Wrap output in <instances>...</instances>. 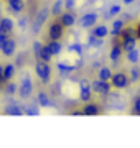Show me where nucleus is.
<instances>
[{"instance_id":"0eeeda50","label":"nucleus","mask_w":140,"mask_h":148,"mask_svg":"<svg viewBox=\"0 0 140 148\" xmlns=\"http://www.w3.org/2000/svg\"><path fill=\"white\" fill-rule=\"evenodd\" d=\"M65 35V27L61 21H54L49 25V30H48V36L49 40H61Z\"/></svg>"},{"instance_id":"6ab92c4d","label":"nucleus","mask_w":140,"mask_h":148,"mask_svg":"<svg viewBox=\"0 0 140 148\" xmlns=\"http://www.w3.org/2000/svg\"><path fill=\"white\" fill-rule=\"evenodd\" d=\"M15 76V64H7L3 66V82H8Z\"/></svg>"},{"instance_id":"f3484780","label":"nucleus","mask_w":140,"mask_h":148,"mask_svg":"<svg viewBox=\"0 0 140 148\" xmlns=\"http://www.w3.org/2000/svg\"><path fill=\"white\" fill-rule=\"evenodd\" d=\"M122 46L120 45H112V48H110V53H109V58H110V61L112 63H117L119 59H120V56H122Z\"/></svg>"},{"instance_id":"dca6fc26","label":"nucleus","mask_w":140,"mask_h":148,"mask_svg":"<svg viewBox=\"0 0 140 148\" xmlns=\"http://www.w3.org/2000/svg\"><path fill=\"white\" fill-rule=\"evenodd\" d=\"M36 102L40 107H51L53 106V102L49 99V95L46 92H38L36 94Z\"/></svg>"},{"instance_id":"39448f33","label":"nucleus","mask_w":140,"mask_h":148,"mask_svg":"<svg viewBox=\"0 0 140 148\" xmlns=\"http://www.w3.org/2000/svg\"><path fill=\"white\" fill-rule=\"evenodd\" d=\"M32 94H33V82H32V79H30V76L27 74L22 79L20 86H18V95H20L22 99H28Z\"/></svg>"},{"instance_id":"a878e982","label":"nucleus","mask_w":140,"mask_h":148,"mask_svg":"<svg viewBox=\"0 0 140 148\" xmlns=\"http://www.w3.org/2000/svg\"><path fill=\"white\" fill-rule=\"evenodd\" d=\"M56 68H58V71L61 74H69L73 73V71H76V66H73V64H66V63H58L56 64Z\"/></svg>"},{"instance_id":"412c9836","label":"nucleus","mask_w":140,"mask_h":148,"mask_svg":"<svg viewBox=\"0 0 140 148\" xmlns=\"http://www.w3.org/2000/svg\"><path fill=\"white\" fill-rule=\"evenodd\" d=\"M25 114L27 115H40V106L38 102H30L28 106H25Z\"/></svg>"},{"instance_id":"7ed1b4c3","label":"nucleus","mask_w":140,"mask_h":148,"mask_svg":"<svg viewBox=\"0 0 140 148\" xmlns=\"http://www.w3.org/2000/svg\"><path fill=\"white\" fill-rule=\"evenodd\" d=\"M129 77H127V74L122 73V71H119V73H112V77H110V84H112V87H115V89L122 90L125 89L127 86H129Z\"/></svg>"},{"instance_id":"4c0bfd02","label":"nucleus","mask_w":140,"mask_h":148,"mask_svg":"<svg viewBox=\"0 0 140 148\" xmlns=\"http://www.w3.org/2000/svg\"><path fill=\"white\" fill-rule=\"evenodd\" d=\"M122 2H124L125 5H130V3H134L135 0H122Z\"/></svg>"},{"instance_id":"c756f323","label":"nucleus","mask_w":140,"mask_h":148,"mask_svg":"<svg viewBox=\"0 0 140 148\" xmlns=\"http://www.w3.org/2000/svg\"><path fill=\"white\" fill-rule=\"evenodd\" d=\"M82 48H84V46H82L81 43H71L69 51H71V53H76L78 56H81V54H82Z\"/></svg>"},{"instance_id":"423d86ee","label":"nucleus","mask_w":140,"mask_h":148,"mask_svg":"<svg viewBox=\"0 0 140 148\" xmlns=\"http://www.w3.org/2000/svg\"><path fill=\"white\" fill-rule=\"evenodd\" d=\"M79 99L81 102H89L91 101V92H92V87H91V82L87 79H81L79 81Z\"/></svg>"},{"instance_id":"f704fd0d","label":"nucleus","mask_w":140,"mask_h":148,"mask_svg":"<svg viewBox=\"0 0 140 148\" xmlns=\"http://www.w3.org/2000/svg\"><path fill=\"white\" fill-rule=\"evenodd\" d=\"M134 112L140 115V94L134 99Z\"/></svg>"},{"instance_id":"c85d7f7f","label":"nucleus","mask_w":140,"mask_h":148,"mask_svg":"<svg viewBox=\"0 0 140 148\" xmlns=\"http://www.w3.org/2000/svg\"><path fill=\"white\" fill-rule=\"evenodd\" d=\"M130 76H129V81L130 82H137V81H140V69L137 68V66H134V68L130 69Z\"/></svg>"},{"instance_id":"7c9ffc66","label":"nucleus","mask_w":140,"mask_h":148,"mask_svg":"<svg viewBox=\"0 0 140 148\" xmlns=\"http://www.w3.org/2000/svg\"><path fill=\"white\" fill-rule=\"evenodd\" d=\"M5 92H7L8 95L16 94V92H18V86H16L15 82H8V84L5 86Z\"/></svg>"},{"instance_id":"9b49d317","label":"nucleus","mask_w":140,"mask_h":148,"mask_svg":"<svg viewBox=\"0 0 140 148\" xmlns=\"http://www.w3.org/2000/svg\"><path fill=\"white\" fill-rule=\"evenodd\" d=\"M59 21L63 23V27L65 28L73 27V25L76 23V15L71 10H66V12H63V13L59 15Z\"/></svg>"},{"instance_id":"9d476101","label":"nucleus","mask_w":140,"mask_h":148,"mask_svg":"<svg viewBox=\"0 0 140 148\" xmlns=\"http://www.w3.org/2000/svg\"><path fill=\"white\" fill-rule=\"evenodd\" d=\"M13 27H15V21L12 20L10 16L2 18V20H0V35H10Z\"/></svg>"},{"instance_id":"1a4fd4ad","label":"nucleus","mask_w":140,"mask_h":148,"mask_svg":"<svg viewBox=\"0 0 140 148\" xmlns=\"http://www.w3.org/2000/svg\"><path fill=\"white\" fill-rule=\"evenodd\" d=\"M2 54L3 56H7V58H10V56H13L16 51V41L13 40V38H7V41L3 43V46H2Z\"/></svg>"},{"instance_id":"a211bd4d","label":"nucleus","mask_w":140,"mask_h":148,"mask_svg":"<svg viewBox=\"0 0 140 148\" xmlns=\"http://www.w3.org/2000/svg\"><path fill=\"white\" fill-rule=\"evenodd\" d=\"M63 8H65V2H63V0H56L53 3V7L49 8V12H51L53 16H59L63 13Z\"/></svg>"},{"instance_id":"cd10ccee","label":"nucleus","mask_w":140,"mask_h":148,"mask_svg":"<svg viewBox=\"0 0 140 148\" xmlns=\"http://www.w3.org/2000/svg\"><path fill=\"white\" fill-rule=\"evenodd\" d=\"M51 58H53V54L49 53L48 46H46V45H43V48H41V53H40L38 59H41V61H45V63H49V61H51Z\"/></svg>"},{"instance_id":"2f4dec72","label":"nucleus","mask_w":140,"mask_h":148,"mask_svg":"<svg viewBox=\"0 0 140 148\" xmlns=\"http://www.w3.org/2000/svg\"><path fill=\"white\" fill-rule=\"evenodd\" d=\"M16 27L20 28V30H25L28 27V16L27 15H22L18 20H16Z\"/></svg>"},{"instance_id":"6e6552de","label":"nucleus","mask_w":140,"mask_h":148,"mask_svg":"<svg viewBox=\"0 0 140 148\" xmlns=\"http://www.w3.org/2000/svg\"><path fill=\"white\" fill-rule=\"evenodd\" d=\"M99 20V15H97L96 12H89V13H86V15L81 16V20H79V25H81L82 28H91L96 25V21Z\"/></svg>"},{"instance_id":"ddd939ff","label":"nucleus","mask_w":140,"mask_h":148,"mask_svg":"<svg viewBox=\"0 0 140 148\" xmlns=\"http://www.w3.org/2000/svg\"><path fill=\"white\" fill-rule=\"evenodd\" d=\"M8 7H10L12 13L20 15V13L25 10V2H23V0H8Z\"/></svg>"},{"instance_id":"c9c22d12","label":"nucleus","mask_w":140,"mask_h":148,"mask_svg":"<svg viewBox=\"0 0 140 148\" xmlns=\"http://www.w3.org/2000/svg\"><path fill=\"white\" fill-rule=\"evenodd\" d=\"M74 5H76V0H65V8H66V10H71V12H73Z\"/></svg>"},{"instance_id":"f03ea898","label":"nucleus","mask_w":140,"mask_h":148,"mask_svg":"<svg viewBox=\"0 0 140 148\" xmlns=\"http://www.w3.org/2000/svg\"><path fill=\"white\" fill-rule=\"evenodd\" d=\"M51 15V12H49V8L48 7H43L41 10L38 12L36 15H35V20H33V32L35 33H38L41 28H43V25L48 21V16Z\"/></svg>"},{"instance_id":"f8f14e48","label":"nucleus","mask_w":140,"mask_h":148,"mask_svg":"<svg viewBox=\"0 0 140 148\" xmlns=\"http://www.w3.org/2000/svg\"><path fill=\"white\" fill-rule=\"evenodd\" d=\"M5 114H8V115H23L25 114V106H20L15 101H12L10 106L5 107Z\"/></svg>"},{"instance_id":"aec40b11","label":"nucleus","mask_w":140,"mask_h":148,"mask_svg":"<svg viewBox=\"0 0 140 148\" xmlns=\"http://www.w3.org/2000/svg\"><path fill=\"white\" fill-rule=\"evenodd\" d=\"M140 59V49L139 48H134V49H130V51H127V61L132 64H137Z\"/></svg>"},{"instance_id":"bb28decb","label":"nucleus","mask_w":140,"mask_h":148,"mask_svg":"<svg viewBox=\"0 0 140 148\" xmlns=\"http://www.w3.org/2000/svg\"><path fill=\"white\" fill-rule=\"evenodd\" d=\"M92 35H96V36H99V38H106L109 35V28L106 27V25H99V27H96L92 30Z\"/></svg>"},{"instance_id":"58836bf2","label":"nucleus","mask_w":140,"mask_h":148,"mask_svg":"<svg viewBox=\"0 0 140 148\" xmlns=\"http://www.w3.org/2000/svg\"><path fill=\"white\" fill-rule=\"evenodd\" d=\"M137 38L140 40V23H139V27H137Z\"/></svg>"},{"instance_id":"4be33fe9","label":"nucleus","mask_w":140,"mask_h":148,"mask_svg":"<svg viewBox=\"0 0 140 148\" xmlns=\"http://www.w3.org/2000/svg\"><path fill=\"white\" fill-rule=\"evenodd\" d=\"M97 74H99V79H102V81H110V77H112V71L107 66H101Z\"/></svg>"},{"instance_id":"473e14b6","label":"nucleus","mask_w":140,"mask_h":148,"mask_svg":"<svg viewBox=\"0 0 140 148\" xmlns=\"http://www.w3.org/2000/svg\"><path fill=\"white\" fill-rule=\"evenodd\" d=\"M41 48H43V45L40 41H33L32 45V49H33V54H35V58L38 59V56H40V53H41Z\"/></svg>"},{"instance_id":"2eb2a0df","label":"nucleus","mask_w":140,"mask_h":148,"mask_svg":"<svg viewBox=\"0 0 140 148\" xmlns=\"http://www.w3.org/2000/svg\"><path fill=\"white\" fill-rule=\"evenodd\" d=\"M137 40H139L137 36H127V38L122 40V45H120V46H122V49L127 53V51H130V49L137 48Z\"/></svg>"},{"instance_id":"5701e85b","label":"nucleus","mask_w":140,"mask_h":148,"mask_svg":"<svg viewBox=\"0 0 140 148\" xmlns=\"http://www.w3.org/2000/svg\"><path fill=\"white\" fill-rule=\"evenodd\" d=\"M82 112H84V115H97L99 114V106L97 104H89V102H86Z\"/></svg>"},{"instance_id":"e433bc0d","label":"nucleus","mask_w":140,"mask_h":148,"mask_svg":"<svg viewBox=\"0 0 140 148\" xmlns=\"http://www.w3.org/2000/svg\"><path fill=\"white\" fill-rule=\"evenodd\" d=\"M7 38H8V35H0V49L3 46V43L7 41Z\"/></svg>"},{"instance_id":"72a5a7b5","label":"nucleus","mask_w":140,"mask_h":148,"mask_svg":"<svg viewBox=\"0 0 140 148\" xmlns=\"http://www.w3.org/2000/svg\"><path fill=\"white\" fill-rule=\"evenodd\" d=\"M122 12V8H120V5H117V3H114V5H110V8H109V16H114V15H119Z\"/></svg>"},{"instance_id":"f257e3e1","label":"nucleus","mask_w":140,"mask_h":148,"mask_svg":"<svg viewBox=\"0 0 140 148\" xmlns=\"http://www.w3.org/2000/svg\"><path fill=\"white\" fill-rule=\"evenodd\" d=\"M35 73L43 84H48L51 81V68H49L48 63H45L41 59H38V63L35 64Z\"/></svg>"},{"instance_id":"ea45409f","label":"nucleus","mask_w":140,"mask_h":148,"mask_svg":"<svg viewBox=\"0 0 140 148\" xmlns=\"http://www.w3.org/2000/svg\"><path fill=\"white\" fill-rule=\"evenodd\" d=\"M139 94H140V92H139Z\"/></svg>"},{"instance_id":"393cba45","label":"nucleus","mask_w":140,"mask_h":148,"mask_svg":"<svg viewBox=\"0 0 140 148\" xmlns=\"http://www.w3.org/2000/svg\"><path fill=\"white\" fill-rule=\"evenodd\" d=\"M89 46H92V48H101L102 46V38H99V36H96V35H89L87 36V48Z\"/></svg>"},{"instance_id":"4468645a","label":"nucleus","mask_w":140,"mask_h":148,"mask_svg":"<svg viewBox=\"0 0 140 148\" xmlns=\"http://www.w3.org/2000/svg\"><path fill=\"white\" fill-rule=\"evenodd\" d=\"M46 46H48L49 53L53 54V56H58V54H61V51H63V45H61L59 40H51V41H48Z\"/></svg>"},{"instance_id":"b1692460","label":"nucleus","mask_w":140,"mask_h":148,"mask_svg":"<svg viewBox=\"0 0 140 148\" xmlns=\"http://www.w3.org/2000/svg\"><path fill=\"white\" fill-rule=\"evenodd\" d=\"M122 28H124V20L122 18H115V20L112 21V35L114 36H119V33L122 32Z\"/></svg>"},{"instance_id":"20e7f679","label":"nucleus","mask_w":140,"mask_h":148,"mask_svg":"<svg viewBox=\"0 0 140 148\" xmlns=\"http://www.w3.org/2000/svg\"><path fill=\"white\" fill-rule=\"evenodd\" d=\"M91 87L99 95H109V92L112 90V84H109V81H102V79H99V77L91 82Z\"/></svg>"}]
</instances>
